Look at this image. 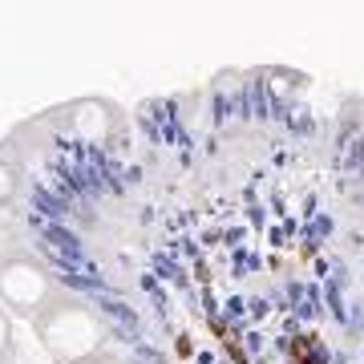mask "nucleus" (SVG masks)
I'll return each instance as SVG.
<instances>
[{
  "label": "nucleus",
  "instance_id": "nucleus-3",
  "mask_svg": "<svg viewBox=\"0 0 364 364\" xmlns=\"http://www.w3.org/2000/svg\"><path fill=\"white\" fill-rule=\"evenodd\" d=\"M49 243H57V251H65V255H77V239L61 227H49Z\"/></svg>",
  "mask_w": 364,
  "mask_h": 364
},
{
  "label": "nucleus",
  "instance_id": "nucleus-8",
  "mask_svg": "<svg viewBox=\"0 0 364 364\" xmlns=\"http://www.w3.org/2000/svg\"><path fill=\"white\" fill-rule=\"evenodd\" d=\"M215 364H227V360H215Z\"/></svg>",
  "mask_w": 364,
  "mask_h": 364
},
{
  "label": "nucleus",
  "instance_id": "nucleus-6",
  "mask_svg": "<svg viewBox=\"0 0 364 364\" xmlns=\"http://www.w3.org/2000/svg\"><path fill=\"white\" fill-rule=\"evenodd\" d=\"M13 348V328H9V316L0 312V356Z\"/></svg>",
  "mask_w": 364,
  "mask_h": 364
},
{
  "label": "nucleus",
  "instance_id": "nucleus-2",
  "mask_svg": "<svg viewBox=\"0 0 364 364\" xmlns=\"http://www.w3.org/2000/svg\"><path fill=\"white\" fill-rule=\"evenodd\" d=\"M0 299L13 312H25L37 320L45 312V304L53 299V284L33 259H4L0 263Z\"/></svg>",
  "mask_w": 364,
  "mask_h": 364
},
{
  "label": "nucleus",
  "instance_id": "nucleus-1",
  "mask_svg": "<svg viewBox=\"0 0 364 364\" xmlns=\"http://www.w3.org/2000/svg\"><path fill=\"white\" fill-rule=\"evenodd\" d=\"M37 332L45 340V348L61 364H85L105 344L102 316L93 308H85L81 299H69V296H53L45 304V312L37 316Z\"/></svg>",
  "mask_w": 364,
  "mask_h": 364
},
{
  "label": "nucleus",
  "instance_id": "nucleus-5",
  "mask_svg": "<svg viewBox=\"0 0 364 364\" xmlns=\"http://www.w3.org/2000/svg\"><path fill=\"white\" fill-rule=\"evenodd\" d=\"M16 191V178H13V170L4 166V162H0V203H4V198L13 195Z\"/></svg>",
  "mask_w": 364,
  "mask_h": 364
},
{
  "label": "nucleus",
  "instance_id": "nucleus-7",
  "mask_svg": "<svg viewBox=\"0 0 364 364\" xmlns=\"http://www.w3.org/2000/svg\"><path fill=\"white\" fill-rule=\"evenodd\" d=\"M85 364H122V360H117V356H109V352H97V356H93V360H85Z\"/></svg>",
  "mask_w": 364,
  "mask_h": 364
},
{
  "label": "nucleus",
  "instance_id": "nucleus-4",
  "mask_svg": "<svg viewBox=\"0 0 364 364\" xmlns=\"http://www.w3.org/2000/svg\"><path fill=\"white\" fill-rule=\"evenodd\" d=\"M174 356H178V360H191V356H195V336H191V332H178V336H174Z\"/></svg>",
  "mask_w": 364,
  "mask_h": 364
}]
</instances>
